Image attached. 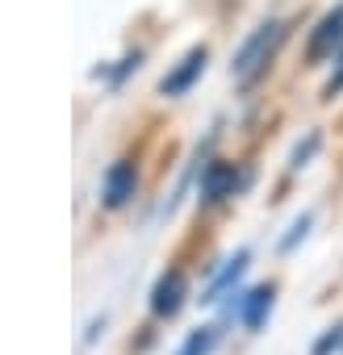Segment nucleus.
I'll use <instances>...</instances> for the list:
<instances>
[{
  "instance_id": "ddd939ff",
  "label": "nucleus",
  "mask_w": 343,
  "mask_h": 355,
  "mask_svg": "<svg viewBox=\"0 0 343 355\" xmlns=\"http://www.w3.org/2000/svg\"><path fill=\"white\" fill-rule=\"evenodd\" d=\"M142 59H147V55H142V51H126V55H122V59H117V67H113V71H109V67H101V71H97V76H105V80H109V84H113V88H122V84H126V76H130V71H138V67H142Z\"/></svg>"
},
{
  "instance_id": "0eeeda50",
  "label": "nucleus",
  "mask_w": 343,
  "mask_h": 355,
  "mask_svg": "<svg viewBox=\"0 0 343 355\" xmlns=\"http://www.w3.org/2000/svg\"><path fill=\"white\" fill-rule=\"evenodd\" d=\"M247 268H251V247H239L235 255H226L214 272H210V280H206V288H201V305H222L231 293H239L243 288V276H247Z\"/></svg>"
},
{
  "instance_id": "f03ea898",
  "label": "nucleus",
  "mask_w": 343,
  "mask_h": 355,
  "mask_svg": "<svg viewBox=\"0 0 343 355\" xmlns=\"http://www.w3.org/2000/svg\"><path fill=\"white\" fill-rule=\"evenodd\" d=\"M256 180L251 163H235V159H206L201 180H197V209H222L231 205L239 193H247Z\"/></svg>"
},
{
  "instance_id": "f8f14e48",
  "label": "nucleus",
  "mask_w": 343,
  "mask_h": 355,
  "mask_svg": "<svg viewBox=\"0 0 343 355\" xmlns=\"http://www.w3.org/2000/svg\"><path fill=\"white\" fill-rule=\"evenodd\" d=\"M310 355H343V318L331 322V326L310 343Z\"/></svg>"
},
{
  "instance_id": "f257e3e1",
  "label": "nucleus",
  "mask_w": 343,
  "mask_h": 355,
  "mask_svg": "<svg viewBox=\"0 0 343 355\" xmlns=\"http://www.w3.org/2000/svg\"><path fill=\"white\" fill-rule=\"evenodd\" d=\"M285 38H289V21H285V17H268V21H260V26L239 42V51H235V59H231V80H235L239 88L260 84L264 71L272 67L276 51L285 46Z\"/></svg>"
},
{
  "instance_id": "7ed1b4c3",
  "label": "nucleus",
  "mask_w": 343,
  "mask_h": 355,
  "mask_svg": "<svg viewBox=\"0 0 343 355\" xmlns=\"http://www.w3.org/2000/svg\"><path fill=\"white\" fill-rule=\"evenodd\" d=\"M276 297H281V284L276 280H260V284H243L239 293H231L218 309H222V322H235L239 330L260 334L272 322V313H276Z\"/></svg>"
},
{
  "instance_id": "39448f33",
  "label": "nucleus",
  "mask_w": 343,
  "mask_h": 355,
  "mask_svg": "<svg viewBox=\"0 0 343 355\" xmlns=\"http://www.w3.org/2000/svg\"><path fill=\"white\" fill-rule=\"evenodd\" d=\"M138 184H142V167H138V159H134V155L113 159V163L105 167V175H101V197H97L101 209H105V214L130 209L134 197H138Z\"/></svg>"
},
{
  "instance_id": "9d476101",
  "label": "nucleus",
  "mask_w": 343,
  "mask_h": 355,
  "mask_svg": "<svg viewBox=\"0 0 343 355\" xmlns=\"http://www.w3.org/2000/svg\"><path fill=\"white\" fill-rule=\"evenodd\" d=\"M310 230H314V214L306 209V214H297V218L289 222V230L276 239V255H293V251H297V247L310 239Z\"/></svg>"
},
{
  "instance_id": "6e6552de",
  "label": "nucleus",
  "mask_w": 343,
  "mask_h": 355,
  "mask_svg": "<svg viewBox=\"0 0 343 355\" xmlns=\"http://www.w3.org/2000/svg\"><path fill=\"white\" fill-rule=\"evenodd\" d=\"M339 51H343V0L314 21V30L306 38V63H322Z\"/></svg>"
},
{
  "instance_id": "9b49d317",
  "label": "nucleus",
  "mask_w": 343,
  "mask_h": 355,
  "mask_svg": "<svg viewBox=\"0 0 343 355\" xmlns=\"http://www.w3.org/2000/svg\"><path fill=\"white\" fill-rule=\"evenodd\" d=\"M318 146H322V130H306V138L289 150V175L306 171V167H310V159L318 155Z\"/></svg>"
},
{
  "instance_id": "20e7f679",
  "label": "nucleus",
  "mask_w": 343,
  "mask_h": 355,
  "mask_svg": "<svg viewBox=\"0 0 343 355\" xmlns=\"http://www.w3.org/2000/svg\"><path fill=\"white\" fill-rule=\"evenodd\" d=\"M189 268L185 263H167L159 276H155V284H151V293H147V313H151V322H176L181 313H185V305H189Z\"/></svg>"
},
{
  "instance_id": "1a4fd4ad",
  "label": "nucleus",
  "mask_w": 343,
  "mask_h": 355,
  "mask_svg": "<svg viewBox=\"0 0 343 355\" xmlns=\"http://www.w3.org/2000/svg\"><path fill=\"white\" fill-rule=\"evenodd\" d=\"M222 338H226V322L222 318L218 322H201V326H193L185 334V343L172 351V355H214L222 347Z\"/></svg>"
},
{
  "instance_id": "423d86ee",
  "label": "nucleus",
  "mask_w": 343,
  "mask_h": 355,
  "mask_svg": "<svg viewBox=\"0 0 343 355\" xmlns=\"http://www.w3.org/2000/svg\"><path fill=\"white\" fill-rule=\"evenodd\" d=\"M206 67H210V46L206 42H197V46H189L176 63L167 67V76L159 80V96H167V101H176V96H189L193 88H197V80L206 76Z\"/></svg>"
},
{
  "instance_id": "4468645a",
  "label": "nucleus",
  "mask_w": 343,
  "mask_h": 355,
  "mask_svg": "<svg viewBox=\"0 0 343 355\" xmlns=\"http://www.w3.org/2000/svg\"><path fill=\"white\" fill-rule=\"evenodd\" d=\"M335 96H343V51L335 55V71L322 84V101H335Z\"/></svg>"
}]
</instances>
